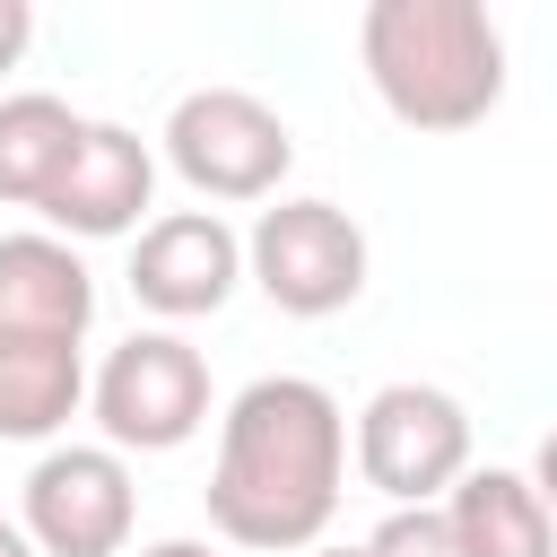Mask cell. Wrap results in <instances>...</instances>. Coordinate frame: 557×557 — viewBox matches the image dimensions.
<instances>
[{"label": "cell", "mask_w": 557, "mask_h": 557, "mask_svg": "<svg viewBox=\"0 0 557 557\" xmlns=\"http://www.w3.org/2000/svg\"><path fill=\"white\" fill-rule=\"evenodd\" d=\"M348 479V418L313 374H261L218 418L209 461V522L235 548L296 557L331 531Z\"/></svg>", "instance_id": "6da1fadb"}, {"label": "cell", "mask_w": 557, "mask_h": 557, "mask_svg": "<svg viewBox=\"0 0 557 557\" xmlns=\"http://www.w3.org/2000/svg\"><path fill=\"white\" fill-rule=\"evenodd\" d=\"M357 61L409 131H470L505 96V35L479 0H374L357 17Z\"/></svg>", "instance_id": "7a4b0ae2"}, {"label": "cell", "mask_w": 557, "mask_h": 557, "mask_svg": "<svg viewBox=\"0 0 557 557\" xmlns=\"http://www.w3.org/2000/svg\"><path fill=\"white\" fill-rule=\"evenodd\" d=\"M244 278L296 322L348 313L366 296V226L339 200H278L244 235Z\"/></svg>", "instance_id": "3957f363"}, {"label": "cell", "mask_w": 557, "mask_h": 557, "mask_svg": "<svg viewBox=\"0 0 557 557\" xmlns=\"http://www.w3.org/2000/svg\"><path fill=\"white\" fill-rule=\"evenodd\" d=\"M165 165L200 200H270L296 165V131L252 87H191L165 113Z\"/></svg>", "instance_id": "277c9868"}, {"label": "cell", "mask_w": 557, "mask_h": 557, "mask_svg": "<svg viewBox=\"0 0 557 557\" xmlns=\"http://www.w3.org/2000/svg\"><path fill=\"white\" fill-rule=\"evenodd\" d=\"M87 400L113 453H174L209 426V357L183 331H131L96 366Z\"/></svg>", "instance_id": "5b68a950"}, {"label": "cell", "mask_w": 557, "mask_h": 557, "mask_svg": "<svg viewBox=\"0 0 557 557\" xmlns=\"http://www.w3.org/2000/svg\"><path fill=\"white\" fill-rule=\"evenodd\" d=\"M357 470L374 496H392V513L453 496L470 470V409L444 383H383L357 409Z\"/></svg>", "instance_id": "8992f818"}, {"label": "cell", "mask_w": 557, "mask_h": 557, "mask_svg": "<svg viewBox=\"0 0 557 557\" xmlns=\"http://www.w3.org/2000/svg\"><path fill=\"white\" fill-rule=\"evenodd\" d=\"M139 487L113 444H52L26 470V540L35 557H131Z\"/></svg>", "instance_id": "52a82bcc"}, {"label": "cell", "mask_w": 557, "mask_h": 557, "mask_svg": "<svg viewBox=\"0 0 557 557\" xmlns=\"http://www.w3.org/2000/svg\"><path fill=\"white\" fill-rule=\"evenodd\" d=\"M244 278V235L218 218V209H165L139 226L131 244V296L165 322H200L235 296Z\"/></svg>", "instance_id": "ba28073f"}, {"label": "cell", "mask_w": 557, "mask_h": 557, "mask_svg": "<svg viewBox=\"0 0 557 557\" xmlns=\"http://www.w3.org/2000/svg\"><path fill=\"white\" fill-rule=\"evenodd\" d=\"M148 200H157V157H148V139L122 131V122H87L78 148H70V165H61V183L44 191V218L61 226V244H70V235L104 244V235H131Z\"/></svg>", "instance_id": "9c48e42d"}, {"label": "cell", "mask_w": 557, "mask_h": 557, "mask_svg": "<svg viewBox=\"0 0 557 557\" xmlns=\"http://www.w3.org/2000/svg\"><path fill=\"white\" fill-rule=\"evenodd\" d=\"M96 278L61 235H0V339H87Z\"/></svg>", "instance_id": "30bf717a"}, {"label": "cell", "mask_w": 557, "mask_h": 557, "mask_svg": "<svg viewBox=\"0 0 557 557\" xmlns=\"http://www.w3.org/2000/svg\"><path fill=\"white\" fill-rule=\"evenodd\" d=\"M435 513L461 540V557H557V522H548L531 470H461Z\"/></svg>", "instance_id": "8fae6325"}, {"label": "cell", "mask_w": 557, "mask_h": 557, "mask_svg": "<svg viewBox=\"0 0 557 557\" xmlns=\"http://www.w3.org/2000/svg\"><path fill=\"white\" fill-rule=\"evenodd\" d=\"M87 400L78 339H0V444H52Z\"/></svg>", "instance_id": "7c38bea8"}, {"label": "cell", "mask_w": 557, "mask_h": 557, "mask_svg": "<svg viewBox=\"0 0 557 557\" xmlns=\"http://www.w3.org/2000/svg\"><path fill=\"white\" fill-rule=\"evenodd\" d=\"M78 131H87V113H70V104L44 96V87L0 96V200L44 209V191L61 183L70 148H78Z\"/></svg>", "instance_id": "4fadbf2b"}, {"label": "cell", "mask_w": 557, "mask_h": 557, "mask_svg": "<svg viewBox=\"0 0 557 557\" xmlns=\"http://www.w3.org/2000/svg\"><path fill=\"white\" fill-rule=\"evenodd\" d=\"M366 557H461V540L444 531V513H435V505H400V513L366 540Z\"/></svg>", "instance_id": "5bb4252c"}, {"label": "cell", "mask_w": 557, "mask_h": 557, "mask_svg": "<svg viewBox=\"0 0 557 557\" xmlns=\"http://www.w3.org/2000/svg\"><path fill=\"white\" fill-rule=\"evenodd\" d=\"M26 44H35V9L26 0H0V78L26 61Z\"/></svg>", "instance_id": "9a60e30c"}, {"label": "cell", "mask_w": 557, "mask_h": 557, "mask_svg": "<svg viewBox=\"0 0 557 557\" xmlns=\"http://www.w3.org/2000/svg\"><path fill=\"white\" fill-rule=\"evenodd\" d=\"M531 487H540V505H548V522H557V435H540V453H531Z\"/></svg>", "instance_id": "2e32d148"}, {"label": "cell", "mask_w": 557, "mask_h": 557, "mask_svg": "<svg viewBox=\"0 0 557 557\" xmlns=\"http://www.w3.org/2000/svg\"><path fill=\"white\" fill-rule=\"evenodd\" d=\"M139 557H218V548H209V540H148Z\"/></svg>", "instance_id": "e0dca14e"}, {"label": "cell", "mask_w": 557, "mask_h": 557, "mask_svg": "<svg viewBox=\"0 0 557 557\" xmlns=\"http://www.w3.org/2000/svg\"><path fill=\"white\" fill-rule=\"evenodd\" d=\"M0 557H35V540H26L17 522H0Z\"/></svg>", "instance_id": "ac0fdd59"}, {"label": "cell", "mask_w": 557, "mask_h": 557, "mask_svg": "<svg viewBox=\"0 0 557 557\" xmlns=\"http://www.w3.org/2000/svg\"><path fill=\"white\" fill-rule=\"evenodd\" d=\"M313 557H366V548H313Z\"/></svg>", "instance_id": "d6986e66"}]
</instances>
